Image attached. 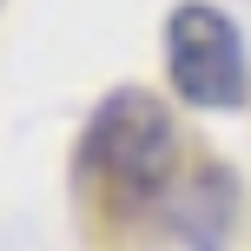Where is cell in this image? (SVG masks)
<instances>
[{
    "mask_svg": "<svg viewBox=\"0 0 251 251\" xmlns=\"http://www.w3.org/2000/svg\"><path fill=\"white\" fill-rule=\"evenodd\" d=\"M172 113H165L152 93L119 86L100 100V113L86 119V139H79V178L86 185H106L113 205H146L165 192L172 178Z\"/></svg>",
    "mask_w": 251,
    "mask_h": 251,
    "instance_id": "cell-1",
    "label": "cell"
},
{
    "mask_svg": "<svg viewBox=\"0 0 251 251\" xmlns=\"http://www.w3.org/2000/svg\"><path fill=\"white\" fill-rule=\"evenodd\" d=\"M165 73H172L178 100L205 106V113H231L251 93V60H245V33L225 7L212 0H178L165 20Z\"/></svg>",
    "mask_w": 251,
    "mask_h": 251,
    "instance_id": "cell-2",
    "label": "cell"
},
{
    "mask_svg": "<svg viewBox=\"0 0 251 251\" xmlns=\"http://www.w3.org/2000/svg\"><path fill=\"white\" fill-rule=\"evenodd\" d=\"M231 218H238V185L225 165H205L178 185L172 199V231H185L192 251H225L231 245Z\"/></svg>",
    "mask_w": 251,
    "mask_h": 251,
    "instance_id": "cell-3",
    "label": "cell"
}]
</instances>
